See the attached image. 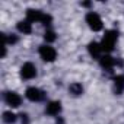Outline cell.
I'll return each instance as SVG.
<instances>
[{"mask_svg":"<svg viewBox=\"0 0 124 124\" xmlns=\"http://www.w3.org/2000/svg\"><path fill=\"white\" fill-rule=\"evenodd\" d=\"M26 21H29L31 23L34 22H41L44 26H50L51 25V16L41 12V10H35V9H29L26 12Z\"/></svg>","mask_w":124,"mask_h":124,"instance_id":"6da1fadb","label":"cell"},{"mask_svg":"<svg viewBox=\"0 0 124 124\" xmlns=\"http://www.w3.org/2000/svg\"><path fill=\"white\" fill-rule=\"evenodd\" d=\"M117 39H118V32H117V31H114V29L107 31L105 35H104V38H102V41H101V48H102V51L111 53V51L114 50V47H115Z\"/></svg>","mask_w":124,"mask_h":124,"instance_id":"7a4b0ae2","label":"cell"},{"mask_svg":"<svg viewBox=\"0 0 124 124\" xmlns=\"http://www.w3.org/2000/svg\"><path fill=\"white\" fill-rule=\"evenodd\" d=\"M86 23H88V26H89L92 31H95V32L101 31L102 26H104L101 16H99L98 13H95V12H89V13L86 15Z\"/></svg>","mask_w":124,"mask_h":124,"instance_id":"3957f363","label":"cell"},{"mask_svg":"<svg viewBox=\"0 0 124 124\" xmlns=\"http://www.w3.org/2000/svg\"><path fill=\"white\" fill-rule=\"evenodd\" d=\"M25 96H26L29 101H32V102H41V101H44L45 93H44V91H41L39 88L31 86V88H28V89L25 91Z\"/></svg>","mask_w":124,"mask_h":124,"instance_id":"277c9868","label":"cell"},{"mask_svg":"<svg viewBox=\"0 0 124 124\" xmlns=\"http://www.w3.org/2000/svg\"><path fill=\"white\" fill-rule=\"evenodd\" d=\"M39 55H41V58L44 61L53 63V61L57 58V51L51 45H41L39 47Z\"/></svg>","mask_w":124,"mask_h":124,"instance_id":"5b68a950","label":"cell"},{"mask_svg":"<svg viewBox=\"0 0 124 124\" xmlns=\"http://www.w3.org/2000/svg\"><path fill=\"white\" fill-rule=\"evenodd\" d=\"M3 98H5V102L9 105V107H12V108H18L21 104H22V98L16 93V92H5V95H3Z\"/></svg>","mask_w":124,"mask_h":124,"instance_id":"8992f818","label":"cell"},{"mask_svg":"<svg viewBox=\"0 0 124 124\" xmlns=\"http://www.w3.org/2000/svg\"><path fill=\"white\" fill-rule=\"evenodd\" d=\"M37 76V67L32 64V63H25L22 67H21V78L22 79H34Z\"/></svg>","mask_w":124,"mask_h":124,"instance_id":"52a82bcc","label":"cell"},{"mask_svg":"<svg viewBox=\"0 0 124 124\" xmlns=\"http://www.w3.org/2000/svg\"><path fill=\"white\" fill-rule=\"evenodd\" d=\"M99 64H101L102 69H105V70H111V69L117 64V60H115L114 57L105 54V55H101V58H99Z\"/></svg>","mask_w":124,"mask_h":124,"instance_id":"ba28073f","label":"cell"},{"mask_svg":"<svg viewBox=\"0 0 124 124\" xmlns=\"http://www.w3.org/2000/svg\"><path fill=\"white\" fill-rule=\"evenodd\" d=\"M45 112H47L48 115H53V117L58 115V114L61 112V104H60L58 101H51V102L47 105Z\"/></svg>","mask_w":124,"mask_h":124,"instance_id":"9c48e42d","label":"cell"},{"mask_svg":"<svg viewBox=\"0 0 124 124\" xmlns=\"http://www.w3.org/2000/svg\"><path fill=\"white\" fill-rule=\"evenodd\" d=\"M88 51H89V54L93 57V58H101V53H102V48H101V44H98V42H91L89 45H88Z\"/></svg>","mask_w":124,"mask_h":124,"instance_id":"30bf717a","label":"cell"},{"mask_svg":"<svg viewBox=\"0 0 124 124\" xmlns=\"http://www.w3.org/2000/svg\"><path fill=\"white\" fill-rule=\"evenodd\" d=\"M114 91H115L117 95L123 93V91H124V76L120 75V76L114 78Z\"/></svg>","mask_w":124,"mask_h":124,"instance_id":"8fae6325","label":"cell"},{"mask_svg":"<svg viewBox=\"0 0 124 124\" xmlns=\"http://www.w3.org/2000/svg\"><path fill=\"white\" fill-rule=\"evenodd\" d=\"M18 31L22 34H31L32 32V23L26 19L21 21V22H18Z\"/></svg>","mask_w":124,"mask_h":124,"instance_id":"7c38bea8","label":"cell"},{"mask_svg":"<svg viewBox=\"0 0 124 124\" xmlns=\"http://www.w3.org/2000/svg\"><path fill=\"white\" fill-rule=\"evenodd\" d=\"M69 91H70V93L75 95V96H79V95L83 93V88H82V85L78 83V82H76V83H72L70 88H69Z\"/></svg>","mask_w":124,"mask_h":124,"instance_id":"4fadbf2b","label":"cell"},{"mask_svg":"<svg viewBox=\"0 0 124 124\" xmlns=\"http://www.w3.org/2000/svg\"><path fill=\"white\" fill-rule=\"evenodd\" d=\"M3 121H5L6 124H12V123L16 121V115H15L13 112H10V111H5V112H3Z\"/></svg>","mask_w":124,"mask_h":124,"instance_id":"5bb4252c","label":"cell"},{"mask_svg":"<svg viewBox=\"0 0 124 124\" xmlns=\"http://www.w3.org/2000/svg\"><path fill=\"white\" fill-rule=\"evenodd\" d=\"M44 39H45L47 42H54V41L57 39L55 32H54V31H51V29H47V32L44 34Z\"/></svg>","mask_w":124,"mask_h":124,"instance_id":"9a60e30c","label":"cell"},{"mask_svg":"<svg viewBox=\"0 0 124 124\" xmlns=\"http://www.w3.org/2000/svg\"><path fill=\"white\" fill-rule=\"evenodd\" d=\"M21 120H22V124H28V115L26 114H21Z\"/></svg>","mask_w":124,"mask_h":124,"instance_id":"2e32d148","label":"cell"}]
</instances>
